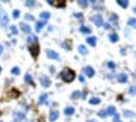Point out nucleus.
I'll return each instance as SVG.
<instances>
[{"label": "nucleus", "instance_id": "1", "mask_svg": "<svg viewBox=\"0 0 136 122\" xmlns=\"http://www.w3.org/2000/svg\"><path fill=\"white\" fill-rule=\"evenodd\" d=\"M60 77H61V79L64 80V82L71 83V82H73V81L75 80L76 75H75V71H72V69H69V68H68V69H64V71H61Z\"/></svg>", "mask_w": 136, "mask_h": 122}, {"label": "nucleus", "instance_id": "2", "mask_svg": "<svg viewBox=\"0 0 136 122\" xmlns=\"http://www.w3.org/2000/svg\"><path fill=\"white\" fill-rule=\"evenodd\" d=\"M29 52L31 54V56L36 58L40 54V47H38V43H33V45H30L29 46Z\"/></svg>", "mask_w": 136, "mask_h": 122}, {"label": "nucleus", "instance_id": "3", "mask_svg": "<svg viewBox=\"0 0 136 122\" xmlns=\"http://www.w3.org/2000/svg\"><path fill=\"white\" fill-rule=\"evenodd\" d=\"M47 57L50 58V59H54V60L60 61V56H59V54L56 53V52L53 51V50H48V51H47Z\"/></svg>", "mask_w": 136, "mask_h": 122}, {"label": "nucleus", "instance_id": "4", "mask_svg": "<svg viewBox=\"0 0 136 122\" xmlns=\"http://www.w3.org/2000/svg\"><path fill=\"white\" fill-rule=\"evenodd\" d=\"M49 4L51 5H54L55 7H59V8H64V7H66V4L67 2L64 1V0H55V1H48Z\"/></svg>", "mask_w": 136, "mask_h": 122}, {"label": "nucleus", "instance_id": "5", "mask_svg": "<svg viewBox=\"0 0 136 122\" xmlns=\"http://www.w3.org/2000/svg\"><path fill=\"white\" fill-rule=\"evenodd\" d=\"M93 22L96 24V26H98V27H100V26H102L104 24L103 23V18H102V16H99V15H97V16H94L93 17Z\"/></svg>", "mask_w": 136, "mask_h": 122}, {"label": "nucleus", "instance_id": "6", "mask_svg": "<svg viewBox=\"0 0 136 122\" xmlns=\"http://www.w3.org/2000/svg\"><path fill=\"white\" fill-rule=\"evenodd\" d=\"M41 84H42V86L43 87H49L51 85V81H50V79H49L47 76H43L41 78Z\"/></svg>", "mask_w": 136, "mask_h": 122}, {"label": "nucleus", "instance_id": "7", "mask_svg": "<svg viewBox=\"0 0 136 122\" xmlns=\"http://www.w3.org/2000/svg\"><path fill=\"white\" fill-rule=\"evenodd\" d=\"M84 72H85V75L88 78L94 77V75H95V71H94V68L91 66H86L84 68Z\"/></svg>", "mask_w": 136, "mask_h": 122}, {"label": "nucleus", "instance_id": "8", "mask_svg": "<svg viewBox=\"0 0 136 122\" xmlns=\"http://www.w3.org/2000/svg\"><path fill=\"white\" fill-rule=\"evenodd\" d=\"M20 28H21V30H22L23 32H25V33H30V31H31L30 26L28 24H25V23H21Z\"/></svg>", "mask_w": 136, "mask_h": 122}, {"label": "nucleus", "instance_id": "9", "mask_svg": "<svg viewBox=\"0 0 136 122\" xmlns=\"http://www.w3.org/2000/svg\"><path fill=\"white\" fill-rule=\"evenodd\" d=\"M7 94L9 95V97H10V98H17V97L20 95V92L18 91L17 89H10L9 91H8V93H7Z\"/></svg>", "mask_w": 136, "mask_h": 122}, {"label": "nucleus", "instance_id": "10", "mask_svg": "<svg viewBox=\"0 0 136 122\" xmlns=\"http://www.w3.org/2000/svg\"><path fill=\"white\" fill-rule=\"evenodd\" d=\"M59 117V113L58 111H54V112H52L50 114V117H49V120H50L51 122H54L55 120H57Z\"/></svg>", "mask_w": 136, "mask_h": 122}, {"label": "nucleus", "instance_id": "11", "mask_svg": "<svg viewBox=\"0 0 136 122\" xmlns=\"http://www.w3.org/2000/svg\"><path fill=\"white\" fill-rule=\"evenodd\" d=\"M91 3L94 5V8L95 9H103V2L102 1H91Z\"/></svg>", "mask_w": 136, "mask_h": 122}, {"label": "nucleus", "instance_id": "12", "mask_svg": "<svg viewBox=\"0 0 136 122\" xmlns=\"http://www.w3.org/2000/svg\"><path fill=\"white\" fill-rule=\"evenodd\" d=\"M86 43H87L88 45H90L91 47H95L96 43H97V37H95V36L87 37V38H86Z\"/></svg>", "mask_w": 136, "mask_h": 122}, {"label": "nucleus", "instance_id": "13", "mask_svg": "<svg viewBox=\"0 0 136 122\" xmlns=\"http://www.w3.org/2000/svg\"><path fill=\"white\" fill-rule=\"evenodd\" d=\"M78 52H79L80 54H82V55H87L88 54L87 48H86L85 46H83V45H80L79 47H78Z\"/></svg>", "mask_w": 136, "mask_h": 122}, {"label": "nucleus", "instance_id": "14", "mask_svg": "<svg viewBox=\"0 0 136 122\" xmlns=\"http://www.w3.org/2000/svg\"><path fill=\"white\" fill-rule=\"evenodd\" d=\"M127 80H128V76L126 74H119L117 76V81L119 83H126Z\"/></svg>", "mask_w": 136, "mask_h": 122}, {"label": "nucleus", "instance_id": "15", "mask_svg": "<svg viewBox=\"0 0 136 122\" xmlns=\"http://www.w3.org/2000/svg\"><path fill=\"white\" fill-rule=\"evenodd\" d=\"M25 118V115L23 113H17L15 115V121L14 122H21V120Z\"/></svg>", "mask_w": 136, "mask_h": 122}, {"label": "nucleus", "instance_id": "16", "mask_svg": "<svg viewBox=\"0 0 136 122\" xmlns=\"http://www.w3.org/2000/svg\"><path fill=\"white\" fill-rule=\"evenodd\" d=\"M45 24H46V23L43 22V21H38V22H36V24H35V29H36V31H38V32H40L42 28L45 26Z\"/></svg>", "mask_w": 136, "mask_h": 122}, {"label": "nucleus", "instance_id": "17", "mask_svg": "<svg viewBox=\"0 0 136 122\" xmlns=\"http://www.w3.org/2000/svg\"><path fill=\"white\" fill-rule=\"evenodd\" d=\"M75 113V109L73 107H68L67 109H64V114L67 116H70V115H73Z\"/></svg>", "mask_w": 136, "mask_h": 122}, {"label": "nucleus", "instance_id": "18", "mask_svg": "<svg viewBox=\"0 0 136 122\" xmlns=\"http://www.w3.org/2000/svg\"><path fill=\"white\" fill-rule=\"evenodd\" d=\"M117 4H119L123 8H127V6L129 5V2L127 1V0H119L117 1Z\"/></svg>", "mask_w": 136, "mask_h": 122}, {"label": "nucleus", "instance_id": "19", "mask_svg": "<svg viewBox=\"0 0 136 122\" xmlns=\"http://www.w3.org/2000/svg\"><path fill=\"white\" fill-rule=\"evenodd\" d=\"M109 39H110L111 43H116L119 40V35L115 34V33H112V34L109 35Z\"/></svg>", "mask_w": 136, "mask_h": 122}, {"label": "nucleus", "instance_id": "20", "mask_svg": "<svg viewBox=\"0 0 136 122\" xmlns=\"http://www.w3.org/2000/svg\"><path fill=\"white\" fill-rule=\"evenodd\" d=\"M106 113L107 115H114L115 114V108L113 106H110V107H108V109H107Z\"/></svg>", "mask_w": 136, "mask_h": 122}, {"label": "nucleus", "instance_id": "21", "mask_svg": "<svg viewBox=\"0 0 136 122\" xmlns=\"http://www.w3.org/2000/svg\"><path fill=\"white\" fill-rule=\"evenodd\" d=\"M50 12H41V15H40V17H41V19H43V20H48L49 18H50Z\"/></svg>", "mask_w": 136, "mask_h": 122}, {"label": "nucleus", "instance_id": "22", "mask_svg": "<svg viewBox=\"0 0 136 122\" xmlns=\"http://www.w3.org/2000/svg\"><path fill=\"white\" fill-rule=\"evenodd\" d=\"M36 40H38V37H36L35 35H30L29 37L27 38V43H36Z\"/></svg>", "mask_w": 136, "mask_h": 122}, {"label": "nucleus", "instance_id": "23", "mask_svg": "<svg viewBox=\"0 0 136 122\" xmlns=\"http://www.w3.org/2000/svg\"><path fill=\"white\" fill-rule=\"evenodd\" d=\"M80 31L82 33H84V34H88V33H90V29L88 27H86V26H81Z\"/></svg>", "mask_w": 136, "mask_h": 122}, {"label": "nucleus", "instance_id": "24", "mask_svg": "<svg viewBox=\"0 0 136 122\" xmlns=\"http://www.w3.org/2000/svg\"><path fill=\"white\" fill-rule=\"evenodd\" d=\"M100 102H101L100 98L94 97V98H91V99L89 100V103H91V105H98V103H100Z\"/></svg>", "mask_w": 136, "mask_h": 122}, {"label": "nucleus", "instance_id": "25", "mask_svg": "<svg viewBox=\"0 0 136 122\" xmlns=\"http://www.w3.org/2000/svg\"><path fill=\"white\" fill-rule=\"evenodd\" d=\"M78 4L85 8V7H87V5H88V1H86V0H79V1H78Z\"/></svg>", "mask_w": 136, "mask_h": 122}, {"label": "nucleus", "instance_id": "26", "mask_svg": "<svg viewBox=\"0 0 136 122\" xmlns=\"http://www.w3.org/2000/svg\"><path fill=\"white\" fill-rule=\"evenodd\" d=\"M46 100H47V94L46 93H43V94L40 96V103H44V102H46Z\"/></svg>", "mask_w": 136, "mask_h": 122}, {"label": "nucleus", "instance_id": "27", "mask_svg": "<svg viewBox=\"0 0 136 122\" xmlns=\"http://www.w3.org/2000/svg\"><path fill=\"white\" fill-rule=\"evenodd\" d=\"M134 116V113L131 112V111H125V117L126 118H131Z\"/></svg>", "mask_w": 136, "mask_h": 122}, {"label": "nucleus", "instance_id": "28", "mask_svg": "<svg viewBox=\"0 0 136 122\" xmlns=\"http://www.w3.org/2000/svg\"><path fill=\"white\" fill-rule=\"evenodd\" d=\"M25 5L27 7H33L35 5V1H31V0H29V1H26L25 2Z\"/></svg>", "mask_w": 136, "mask_h": 122}, {"label": "nucleus", "instance_id": "29", "mask_svg": "<svg viewBox=\"0 0 136 122\" xmlns=\"http://www.w3.org/2000/svg\"><path fill=\"white\" fill-rule=\"evenodd\" d=\"M80 92L79 91H75V92H73V94H72V99H77V98H79L80 97Z\"/></svg>", "mask_w": 136, "mask_h": 122}, {"label": "nucleus", "instance_id": "30", "mask_svg": "<svg viewBox=\"0 0 136 122\" xmlns=\"http://www.w3.org/2000/svg\"><path fill=\"white\" fill-rule=\"evenodd\" d=\"M13 17H14V19H18V18L20 17V10L15 9L14 12H13Z\"/></svg>", "mask_w": 136, "mask_h": 122}, {"label": "nucleus", "instance_id": "31", "mask_svg": "<svg viewBox=\"0 0 136 122\" xmlns=\"http://www.w3.org/2000/svg\"><path fill=\"white\" fill-rule=\"evenodd\" d=\"M12 74L15 75V76L19 75L20 74V68H19V67H14V68L12 69Z\"/></svg>", "mask_w": 136, "mask_h": 122}, {"label": "nucleus", "instance_id": "32", "mask_svg": "<svg viewBox=\"0 0 136 122\" xmlns=\"http://www.w3.org/2000/svg\"><path fill=\"white\" fill-rule=\"evenodd\" d=\"M10 31H12V33L13 34H18V29H17V27H16L15 25H12L10 26Z\"/></svg>", "mask_w": 136, "mask_h": 122}, {"label": "nucleus", "instance_id": "33", "mask_svg": "<svg viewBox=\"0 0 136 122\" xmlns=\"http://www.w3.org/2000/svg\"><path fill=\"white\" fill-rule=\"evenodd\" d=\"M128 25H129V26H132V27H135V25H136V20H135V19H130L129 21H128Z\"/></svg>", "mask_w": 136, "mask_h": 122}, {"label": "nucleus", "instance_id": "34", "mask_svg": "<svg viewBox=\"0 0 136 122\" xmlns=\"http://www.w3.org/2000/svg\"><path fill=\"white\" fill-rule=\"evenodd\" d=\"M98 115L100 116L101 118H106V117H107V113L105 112V111H103V110L100 111V112L98 113Z\"/></svg>", "mask_w": 136, "mask_h": 122}, {"label": "nucleus", "instance_id": "35", "mask_svg": "<svg viewBox=\"0 0 136 122\" xmlns=\"http://www.w3.org/2000/svg\"><path fill=\"white\" fill-rule=\"evenodd\" d=\"M25 81L27 83H32V79H31V76L29 74H26L25 76Z\"/></svg>", "mask_w": 136, "mask_h": 122}, {"label": "nucleus", "instance_id": "36", "mask_svg": "<svg viewBox=\"0 0 136 122\" xmlns=\"http://www.w3.org/2000/svg\"><path fill=\"white\" fill-rule=\"evenodd\" d=\"M107 66L109 67V68H115V63H114V62H111V61H109L108 63H107Z\"/></svg>", "mask_w": 136, "mask_h": 122}, {"label": "nucleus", "instance_id": "37", "mask_svg": "<svg viewBox=\"0 0 136 122\" xmlns=\"http://www.w3.org/2000/svg\"><path fill=\"white\" fill-rule=\"evenodd\" d=\"M116 20H117V16L116 15H111V17H110V21H111V22L116 23Z\"/></svg>", "mask_w": 136, "mask_h": 122}, {"label": "nucleus", "instance_id": "38", "mask_svg": "<svg viewBox=\"0 0 136 122\" xmlns=\"http://www.w3.org/2000/svg\"><path fill=\"white\" fill-rule=\"evenodd\" d=\"M25 20H27V21H33V17H32L31 15L28 14V15L25 16Z\"/></svg>", "mask_w": 136, "mask_h": 122}, {"label": "nucleus", "instance_id": "39", "mask_svg": "<svg viewBox=\"0 0 136 122\" xmlns=\"http://www.w3.org/2000/svg\"><path fill=\"white\" fill-rule=\"evenodd\" d=\"M129 93H130V94H132V95H134V94H135V87H134V86L130 88V90H129Z\"/></svg>", "mask_w": 136, "mask_h": 122}, {"label": "nucleus", "instance_id": "40", "mask_svg": "<svg viewBox=\"0 0 136 122\" xmlns=\"http://www.w3.org/2000/svg\"><path fill=\"white\" fill-rule=\"evenodd\" d=\"M113 120L114 121H119V114H114V118H113Z\"/></svg>", "mask_w": 136, "mask_h": 122}, {"label": "nucleus", "instance_id": "41", "mask_svg": "<svg viewBox=\"0 0 136 122\" xmlns=\"http://www.w3.org/2000/svg\"><path fill=\"white\" fill-rule=\"evenodd\" d=\"M74 16H75L76 18H79V19H82V14H80V12H79V14H74Z\"/></svg>", "mask_w": 136, "mask_h": 122}, {"label": "nucleus", "instance_id": "42", "mask_svg": "<svg viewBox=\"0 0 136 122\" xmlns=\"http://www.w3.org/2000/svg\"><path fill=\"white\" fill-rule=\"evenodd\" d=\"M79 80H80V81L82 82V83L85 82V81H84V77H83V76H79Z\"/></svg>", "mask_w": 136, "mask_h": 122}, {"label": "nucleus", "instance_id": "43", "mask_svg": "<svg viewBox=\"0 0 136 122\" xmlns=\"http://www.w3.org/2000/svg\"><path fill=\"white\" fill-rule=\"evenodd\" d=\"M2 51H3V47H2V45H0V54L2 53Z\"/></svg>", "mask_w": 136, "mask_h": 122}, {"label": "nucleus", "instance_id": "44", "mask_svg": "<svg viewBox=\"0 0 136 122\" xmlns=\"http://www.w3.org/2000/svg\"><path fill=\"white\" fill-rule=\"evenodd\" d=\"M88 122H98V121H97V120H89Z\"/></svg>", "mask_w": 136, "mask_h": 122}, {"label": "nucleus", "instance_id": "45", "mask_svg": "<svg viewBox=\"0 0 136 122\" xmlns=\"http://www.w3.org/2000/svg\"><path fill=\"white\" fill-rule=\"evenodd\" d=\"M0 71H1V67H0Z\"/></svg>", "mask_w": 136, "mask_h": 122}, {"label": "nucleus", "instance_id": "46", "mask_svg": "<svg viewBox=\"0 0 136 122\" xmlns=\"http://www.w3.org/2000/svg\"><path fill=\"white\" fill-rule=\"evenodd\" d=\"M117 122H122V121H117Z\"/></svg>", "mask_w": 136, "mask_h": 122}, {"label": "nucleus", "instance_id": "47", "mask_svg": "<svg viewBox=\"0 0 136 122\" xmlns=\"http://www.w3.org/2000/svg\"><path fill=\"white\" fill-rule=\"evenodd\" d=\"M0 115H1V112H0Z\"/></svg>", "mask_w": 136, "mask_h": 122}]
</instances>
